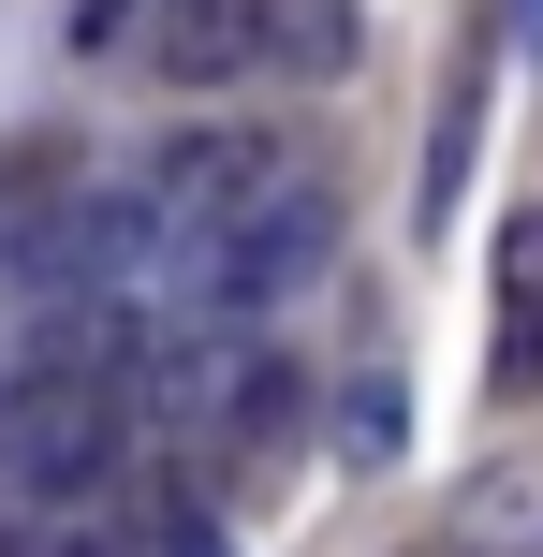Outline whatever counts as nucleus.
<instances>
[{
    "label": "nucleus",
    "mask_w": 543,
    "mask_h": 557,
    "mask_svg": "<svg viewBox=\"0 0 543 557\" xmlns=\"http://www.w3.org/2000/svg\"><path fill=\"white\" fill-rule=\"evenodd\" d=\"M162 557H235V543H221V513H206V499H162Z\"/></svg>",
    "instance_id": "obj_10"
},
{
    "label": "nucleus",
    "mask_w": 543,
    "mask_h": 557,
    "mask_svg": "<svg viewBox=\"0 0 543 557\" xmlns=\"http://www.w3.org/2000/svg\"><path fill=\"white\" fill-rule=\"evenodd\" d=\"M147 15H162V0H74V45H118V29L147 45Z\"/></svg>",
    "instance_id": "obj_11"
},
{
    "label": "nucleus",
    "mask_w": 543,
    "mask_h": 557,
    "mask_svg": "<svg viewBox=\"0 0 543 557\" xmlns=\"http://www.w3.org/2000/svg\"><path fill=\"white\" fill-rule=\"evenodd\" d=\"M147 59H162L176 88L264 74V0H162V15H147Z\"/></svg>",
    "instance_id": "obj_4"
},
{
    "label": "nucleus",
    "mask_w": 543,
    "mask_h": 557,
    "mask_svg": "<svg viewBox=\"0 0 543 557\" xmlns=\"http://www.w3.org/2000/svg\"><path fill=\"white\" fill-rule=\"evenodd\" d=\"M323 250H338V206H323L309 176H280V191H264L235 235H206V250H192V294L221 308V323H250V308L309 294V278H323Z\"/></svg>",
    "instance_id": "obj_2"
},
{
    "label": "nucleus",
    "mask_w": 543,
    "mask_h": 557,
    "mask_svg": "<svg viewBox=\"0 0 543 557\" xmlns=\"http://www.w3.org/2000/svg\"><path fill=\"white\" fill-rule=\"evenodd\" d=\"M118 455H133V382H74V367L0 382V484L15 499H103Z\"/></svg>",
    "instance_id": "obj_1"
},
{
    "label": "nucleus",
    "mask_w": 543,
    "mask_h": 557,
    "mask_svg": "<svg viewBox=\"0 0 543 557\" xmlns=\"http://www.w3.org/2000/svg\"><path fill=\"white\" fill-rule=\"evenodd\" d=\"M515 45H529V59H543V0H515Z\"/></svg>",
    "instance_id": "obj_12"
},
{
    "label": "nucleus",
    "mask_w": 543,
    "mask_h": 557,
    "mask_svg": "<svg viewBox=\"0 0 543 557\" xmlns=\"http://www.w3.org/2000/svg\"><path fill=\"white\" fill-rule=\"evenodd\" d=\"M147 191H162V221H176V264H192L206 235H235L264 191H280V147H264V133H192L176 162H147Z\"/></svg>",
    "instance_id": "obj_3"
},
{
    "label": "nucleus",
    "mask_w": 543,
    "mask_h": 557,
    "mask_svg": "<svg viewBox=\"0 0 543 557\" xmlns=\"http://www.w3.org/2000/svg\"><path fill=\"white\" fill-rule=\"evenodd\" d=\"M353 45H368V0H264V74L323 88V74H353Z\"/></svg>",
    "instance_id": "obj_7"
},
{
    "label": "nucleus",
    "mask_w": 543,
    "mask_h": 557,
    "mask_svg": "<svg viewBox=\"0 0 543 557\" xmlns=\"http://www.w3.org/2000/svg\"><path fill=\"white\" fill-rule=\"evenodd\" d=\"M456 543H470V557H543V484H529V470H485Z\"/></svg>",
    "instance_id": "obj_8"
},
{
    "label": "nucleus",
    "mask_w": 543,
    "mask_h": 557,
    "mask_svg": "<svg viewBox=\"0 0 543 557\" xmlns=\"http://www.w3.org/2000/svg\"><path fill=\"white\" fill-rule=\"evenodd\" d=\"M338 441L368 455V470L397 455V367H353V396H338Z\"/></svg>",
    "instance_id": "obj_9"
},
{
    "label": "nucleus",
    "mask_w": 543,
    "mask_h": 557,
    "mask_svg": "<svg viewBox=\"0 0 543 557\" xmlns=\"http://www.w3.org/2000/svg\"><path fill=\"white\" fill-rule=\"evenodd\" d=\"M0 557H29V543H15V529H0Z\"/></svg>",
    "instance_id": "obj_13"
},
{
    "label": "nucleus",
    "mask_w": 543,
    "mask_h": 557,
    "mask_svg": "<svg viewBox=\"0 0 543 557\" xmlns=\"http://www.w3.org/2000/svg\"><path fill=\"white\" fill-rule=\"evenodd\" d=\"M470 147H485V29L456 45L441 117H427V191H411V221H427V235H456V176H470Z\"/></svg>",
    "instance_id": "obj_6"
},
{
    "label": "nucleus",
    "mask_w": 543,
    "mask_h": 557,
    "mask_svg": "<svg viewBox=\"0 0 543 557\" xmlns=\"http://www.w3.org/2000/svg\"><path fill=\"white\" fill-rule=\"evenodd\" d=\"M499 396H543V206L499 221V352H485Z\"/></svg>",
    "instance_id": "obj_5"
}]
</instances>
